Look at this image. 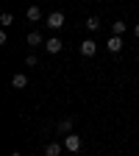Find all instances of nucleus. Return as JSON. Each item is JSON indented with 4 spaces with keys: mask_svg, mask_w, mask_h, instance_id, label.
<instances>
[{
    "mask_svg": "<svg viewBox=\"0 0 139 156\" xmlns=\"http://www.w3.org/2000/svg\"><path fill=\"white\" fill-rule=\"evenodd\" d=\"M78 50H81V56H84V58H92V56L97 53V42H95V39H84Z\"/></svg>",
    "mask_w": 139,
    "mask_h": 156,
    "instance_id": "nucleus-1",
    "label": "nucleus"
},
{
    "mask_svg": "<svg viewBox=\"0 0 139 156\" xmlns=\"http://www.w3.org/2000/svg\"><path fill=\"white\" fill-rule=\"evenodd\" d=\"M61 25H64V14H61V11H53V14H47V28H50V31H58Z\"/></svg>",
    "mask_w": 139,
    "mask_h": 156,
    "instance_id": "nucleus-2",
    "label": "nucleus"
},
{
    "mask_svg": "<svg viewBox=\"0 0 139 156\" xmlns=\"http://www.w3.org/2000/svg\"><path fill=\"white\" fill-rule=\"evenodd\" d=\"M61 48H64V45H61V39H58V36H50L47 42H45V50L53 53V56H56V53H61Z\"/></svg>",
    "mask_w": 139,
    "mask_h": 156,
    "instance_id": "nucleus-3",
    "label": "nucleus"
},
{
    "mask_svg": "<svg viewBox=\"0 0 139 156\" xmlns=\"http://www.w3.org/2000/svg\"><path fill=\"white\" fill-rule=\"evenodd\" d=\"M64 148L67 151H81V136H78V134H67V140H64Z\"/></svg>",
    "mask_w": 139,
    "mask_h": 156,
    "instance_id": "nucleus-4",
    "label": "nucleus"
},
{
    "mask_svg": "<svg viewBox=\"0 0 139 156\" xmlns=\"http://www.w3.org/2000/svg\"><path fill=\"white\" fill-rule=\"evenodd\" d=\"M106 48H109L111 53H120V50H123V36H114V34H111L109 42H106Z\"/></svg>",
    "mask_w": 139,
    "mask_h": 156,
    "instance_id": "nucleus-5",
    "label": "nucleus"
},
{
    "mask_svg": "<svg viewBox=\"0 0 139 156\" xmlns=\"http://www.w3.org/2000/svg\"><path fill=\"white\" fill-rule=\"evenodd\" d=\"M11 87H14V89H25V87H28V75H25V73H17V75L11 78Z\"/></svg>",
    "mask_w": 139,
    "mask_h": 156,
    "instance_id": "nucleus-6",
    "label": "nucleus"
},
{
    "mask_svg": "<svg viewBox=\"0 0 139 156\" xmlns=\"http://www.w3.org/2000/svg\"><path fill=\"white\" fill-rule=\"evenodd\" d=\"M45 42H47V39L39 34V31H31V34H28V45H31V48H39V45H45Z\"/></svg>",
    "mask_w": 139,
    "mask_h": 156,
    "instance_id": "nucleus-7",
    "label": "nucleus"
},
{
    "mask_svg": "<svg viewBox=\"0 0 139 156\" xmlns=\"http://www.w3.org/2000/svg\"><path fill=\"white\" fill-rule=\"evenodd\" d=\"M25 17L31 20V23H39V20H42V11H39V6H28V11H25Z\"/></svg>",
    "mask_w": 139,
    "mask_h": 156,
    "instance_id": "nucleus-8",
    "label": "nucleus"
},
{
    "mask_svg": "<svg viewBox=\"0 0 139 156\" xmlns=\"http://www.w3.org/2000/svg\"><path fill=\"white\" fill-rule=\"evenodd\" d=\"M45 156H61V145H58V142H47Z\"/></svg>",
    "mask_w": 139,
    "mask_h": 156,
    "instance_id": "nucleus-9",
    "label": "nucleus"
},
{
    "mask_svg": "<svg viewBox=\"0 0 139 156\" xmlns=\"http://www.w3.org/2000/svg\"><path fill=\"white\" fill-rule=\"evenodd\" d=\"M58 131H61V134H72V120H70V117L58 120Z\"/></svg>",
    "mask_w": 139,
    "mask_h": 156,
    "instance_id": "nucleus-10",
    "label": "nucleus"
},
{
    "mask_svg": "<svg viewBox=\"0 0 139 156\" xmlns=\"http://www.w3.org/2000/svg\"><path fill=\"white\" fill-rule=\"evenodd\" d=\"M111 31H114V36H123L125 34V23H123V20H114V23H111Z\"/></svg>",
    "mask_w": 139,
    "mask_h": 156,
    "instance_id": "nucleus-11",
    "label": "nucleus"
},
{
    "mask_svg": "<svg viewBox=\"0 0 139 156\" xmlns=\"http://www.w3.org/2000/svg\"><path fill=\"white\" fill-rule=\"evenodd\" d=\"M11 23H14V14L11 11H3V14H0V25H3V28H9Z\"/></svg>",
    "mask_w": 139,
    "mask_h": 156,
    "instance_id": "nucleus-12",
    "label": "nucleus"
},
{
    "mask_svg": "<svg viewBox=\"0 0 139 156\" xmlns=\"http://www.w3.org/2000/svg\"><path fill=\"white\" fill-rule=\"evenodd\" d=\"M86 28L89 31H97V28H100V17H89L86 20Z\"/></svg>",
    "mask_w": 139,
    "mask_h": 156,
    "instance_id": "nucleus-13",
    "label": "nucleus"
},
{
    "mask_svg": "<svg viewBox=\"0 0 139 156\" xmlns=\"http://www.w3.org/2000/svg\"><path fill=\"white\" fill-rule=\"evenodd\" d=\"M134 36H139V25H136V28H134Z\"/></svg>",
    "mask_w": 139,
    "mask_h": 156,
    "instance_id": "nucleus-14",
    "label": "nucleus"
},
{
    "mask_svg": "<svg viewBox=\"0 0 139 156\" xmlns=\"http://www.w3.org/2000/svg\"><path fill=\"white\" fill-rule=\"evenodd\" d=\"M9 156H19V153H17V151H14V153H9Z\"/></svg>",
    "mask_w": 139,
    "mask_h": 156,
    "instance_id": "nucleus-15",
    "label": "nucleus"
}]
</instances>
